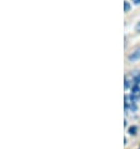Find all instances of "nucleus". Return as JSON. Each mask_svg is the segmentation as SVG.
<instances>
[{"label":"nucleus","mask_w":140,"mask_h":149,"mask_svg":"<svg viewBox=\"0 0 140 149\" xmlns=\"http://www.w3.org/2000/svg\"><path fill=\"white\" fill-rule=\"evenodd\" d=\"M130 61H135V60H139L140 59V48L139 49H137L133 54H130L129 55V58H128Z\"/></svg>","instance_id":"nucleus-1"},{"label":"nucleus","mask_w":140,"mask_h":149,"mask_svg":"<svg viewBox=\"0 0 140 149\" xmlns=\"http://www.w3.org/2000/svg\"><path fill=\"white\" fill-rule=\"evenodd\" d=\"M134 84H137V85L140 84V73H138V72H135V74H134Z\"/></svg>","instance_id":"nucleus-2"},{"label":"nucleus","mask_w":140,"mask_h":149,"mask_svg":"<svg viewBox=\"0 0 140 149\" xmlns=\"http://www.w3.org/2000/svg\"><path fill=\"white\" fill-rule=\"evenodd\" d=\"M128 132H129V134L135 135V134H137V132H138V128L135 127V125H133V127H130V128H129V130H128Z\"/></svg>","instance_id":"nucleus-3"},{"label":"nucleus","mask_w":140,"mask_h":149,"mask_svg":"<svg viewBox=\"0 0 140 149\" xmlns=\"http://www.w3.org/2000/svg\"><path fill=\"white\" fill-rule=\"evenodd\" d=\"M129 9H130V4L128 3V1H125V3H124V10H125V13H128V11H129Z\"/></svg>","instance_id":"nucleus-4"},{"label":"nucleus","mask_w":140,"mask_h":149,"mask_svg":"<svg viewBox=\"0 0 140 149\" xmlns=\"http://www.w3.org/2000/svg\"><path fill=\"white\" fill-rule=\"evenodd\" d=\"M129 108H130V110H133V111H135V110H137V109H138V107H137V105H135V103H131V104H130V107H129Z\"/></svg>","instance_id":"nucleus-5"},{"label":"nucleus","mask_w":140,"mask_h":149,"mask_svg":"<svg viewBox=\"0 0 140 149\" xmlns=\"http://www.w3.org/2000/svg\"><path fill=\"white\" fill-rule=\"evenodd\" d=\"M128 88H129V81L125 79V89H128Z\"/></svg>","instance_id":"nucleus-6"},{"label":"nucleus","mask_w":140,"mask_h":149,"mask_svg":"<svg viewBox=\"0 0 140 149\" xmlns=\"http://www.w3.org/2000/svg\"><path fill=\"white\" fill-rule=\"evenodd\" d=\"M137 31H140V23L137 24Z\"/></svg>","instance_id":"nucleus-7"}]
</instances>
